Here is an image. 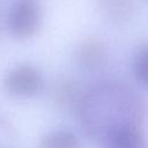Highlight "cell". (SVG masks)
<instances>
[{"mask_svg": "<svg viewBox=\"0 0 148 148\" xmlns=\"http://www.w3.org/2000/svg\"><path fill=\"white\" fill-rule=\"evenodd\" d=\"M101 146L102 148H147V141L140 125L128 124L112 131Z\"/></svg>", "mask_w": 148, "mask_h": 148, "instance_id": "obj_6", "label": "cell"}, {"mask_svg": "<svg viewBox=\"0 0 148 148\" xmlns=\"http://www.w3.org/2000/svg\"><path fill=\"white\" fill-rule=\"evenodd\" d=\"M108 49L105 43L96 36L83 38L75 47L74 59L76 66L89 74L102 71L108 62Z\"/></svg>", "mask_w": 148, "mask_h": 148, "instance_id": "obj_4", "label": "cell"}, {"mask_svg": "<svg viewBox=\"0 0 148 148\" xmlns=\"http://www.w3.org/2000/svg\"><path fill=\"white\" fill-rule=\"evenodd\" d=\"M97 5L101 14L114 24L128 22L134 10L132 0H97Z\"/></svg>", "mask_w": 148, "mask_h": 148, "instance_id": "obj_8", "label": "cell"}, {"mask_svg": "<svg viewBox=\"0 0 148 148\" xmlns=\"http://www.w3.org/2000/svg\"><path fill=\"white\" fill-rule=\"evenodd\" d=\"M84 88L77 80L73 77H61L57 80L52 87V99L54 105L65 112L76 113Z\"/></svg>", "mask_w": 148, "mask_h": 148, "instance_id": "obj_5", "label": "cell"}, {"mask_svg": "<svg viewBox=\"0 0 148 148\" xmlns=\"http://www.w3.org/2000/svg\"><path fill=\"white\" fill-rule=\"evenodd\" d=\"M132 73L135 81L148 89V44L140 45L133 56Z\"/></svg>", "mask_w": 148, "mask_h": 148, "instance_id": "obj_9", "label": "cell"}, {"mask_svg": "<svg viewBox=\"0 0 148 148\" xmlns=\"http://www.w3.org/2000/svg\"><path fill=\"white\" fill-rule=\"evenodd\" d=\"M75 114L84 135L102 143L123 125H140L145 111L140 97L128 86L116 80H103L84 88Z\"/></svg>", "mask_w": 148, "mask_h": 148, "instance_id": "obj_1", "label": "cell"}, {"mask_svg": "<svg viewBox=\"0 0 148 148\" xmlns=\"http://www.w3.org/2000/svg\"><path fill=\"white\" fill-rule=\"evenodd\" d=\"M44 10L39 0H14L7 12L6 27L17 40L35 37L43 24Z\"/></svg>", "mask_w": 148, "mask_h": 148, "instance_id": "obj_2", "label": "cell"}, {"mask_svg": "<svg viewBox=\"0 0 148 148\" xmlns=\"http://www.w3.org/2000/svg\"><path fill=\"white\" fill-rule=\"evenodd\" d=\"M2 88L8 96L16 99L35 98L45 89V76L42 69L34 64H16L5 73Z\"/></svg>", "mask_w": 148, "mask_h": 148, "instance_id": "obj_3", "label": "cell"}, {"mask_svg": "<svg viewBox=\"0 0 148 148\" xmlns=\"http://www.w3.org/2000/svg\"><path fill=\"white\" fill-rule=\"evenodd\" d=\"M37 148H82V140L72 130L57 128L43 134L38 139Z\"/></svg>", "mask_w": 148, "mask_h": 148, "instance_id": "obj_7", "label": "cell"}]
</instances>
